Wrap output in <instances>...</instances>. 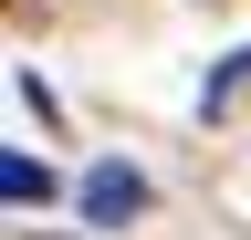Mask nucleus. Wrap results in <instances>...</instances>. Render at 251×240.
<instances>
[{
	"label": "nucleus",
	"instance_id": "obj_1",
	"mask_svg": "<svg viewBox=\"0 0 251 240\" xmlns=\"http://www.w3.org/2000/svg\"><path fill=\"white\" fill-rule=\"evenodd\" d=\"M136 209H147V177L126 167V157H105V167L84 177V219H94V230H126Z\"/></svg>",
	"mask_w": 251,
	"mask_h": 240
},
{
	"label": "nucleus",
	"instance_id": "obj_2",
	"mask_svg": "<svg viewBox=\"0 0 251 240\" xmlns=\"http://www.w3.org/2000/svg\"><path fill=\"white\" fill-rule=\"evenodd\" d=\"M0 198H11V209H52V167L42 157H11V167H0Z\"/></svg>",
	"mask_w": 251,
	"mask_h": 240
},
{
	"label": "nucleus",
	"instance_id": "obj_3",
	"mask_svg": "<svg viewBox=\"0 0 251 240\" xmlns=\"http://www.w3.org/2000/svg\"><path fill=\"white\" fill-rule=\"evenodd\" d=\"M241 94H251V42L230 52V73H220L209 94H199V115H241Z\"/></svg>",
	"mask_w": 251,
	"mask_h": 240
}]
</instances>
